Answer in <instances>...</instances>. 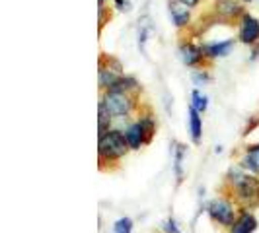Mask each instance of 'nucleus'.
Here are the masks:
<instances>
[{"mask_svg": "<svg viewBox=\"0 0 259 233\" xmlns=\"http://www.w3.org/2000/svg\"><path fill=\"white\" fill-rule=\"evenodd\" d=\"M166 231L168 233H182V229L178 227V223H176L174 220H168L166 221Z\"/></svg>", "mask_w": 259, "mask_h": 233, "instance_id": "20", "label": "nucleus"}, {"mask_svg": "<svg viewBox=\"0 0 259 233\" xmlns=\"http://www.w3.org/2000/svg\"><path fill=\"white\" fill-rule=\"evenodd\" d=\"M242 167L249 169V171H259V144L257 146H251V148H247V154L242 157Z\"/></svg>", "mask_w": 259, "mask_h": 233, "instance_id": "13", "label": "nucleus"}, {"mask_svg": "<svg viewBox=\"0 0 259 233\" xmlns=\"http://www.w3.org/2000/svg\"><path fill=\"white\" fill-rule=\"evenodd\" d=\"M180 4H183V6H187V8H193V6H197L201 0H178Z\"/></svg>", "mask_w": 259, "mask_h": 233, "instance_id": "21", "label": "nucleus"}, {"mask_svg": "<svg viewBox=\"0 0 259 233\" xmlns=\"http://www.w3.org/2000/svg\"><path fill=\"white\" fill-rule=\"evenodd\" d=\"M183 154H185V148H183L182 144H178L176 146V177H178V183H182L183 179V169H182Z\"/></svg>", "mask_w": 259, "mask_h": 233, "instance_id": "17", "label": "nucleus"}, {"mask_svg": "<svg viewBox=\"0 0 259 233\" xmlns=\"http://www.w3.org/2000/svg\"><path fill=\"white\" fill-rule=\"evenodd\" d=\"M104 2H105V0H100V6H104Z\"/></svg>", "mask_w": 259, "mask_h": 233, "instance_id": "24", "label": "nucleus"}, {"mask_svg": "<svg viewBox=\"0 0 259 233\" xmlns=\"http://www.w3.org/2000/svg\"><path fill=\"white\" fill-rule=\"evenodd\" d=\"M187 121H189V132H191V140L195 144L201 142V134H203V121H201V113L193 109L191 105H189V116H187Z\"/></svg>", "mask_w": 259, "mask_h": 233, "instance_id": "10", "label": "nucleus"}, {"mask_svg": "<svg viewBox=\"0 0 259 233\" xmlns=\"http://www.w3.org/2000/svg\"><path fill=\"white\" fill-rule=\"evenodd\" d=\"M102 101H104L107 111L113 116L129 115L131 111H133V105H135L133 97H131L129 93H125V91H105Z\"/></svg>", "mask_w": 259, "mask_h": 233, "instance_id": "2", "label": "nucleus"}, {"mask_svg": "<svg viewBox=\"0 0 259 233\" xmlns=\"http://www.w3.org/2000/svg\"><path fill=\"white\" fill-rule=\"evenodd\" d=\"M255 229H257V220L249 212H244L232 225V233H253Z\"/></svg>", "mask_w": 259, "mask_h": 233, "instance_id": "9", "label": "nucleus"}, {"mask_svg": "<svg viewBox=\"0 0 259 233\" xmlns=\"http://www.w3.org/2000/svg\"><path fill=\"white\" fill-rule=\"evenodd\" d=\"M236 193L242 200H251L259 194V183L251 175H238L236 179Z\"/></svg>", "mask_w": 259, "mask_h": 233, "instance_id": "4", "label": "nucleus"}, {"mask_svg": "<svg viewBox=\"0 0 259 233\" xmlns=\"http://www.w3.org/2000/svg\"><path fill=\"white\" fill-rule=\"evenodd\" d=\"M119 78H121V70H113L111 66L105 68L104 65L100 66V88L102 90H109Z\"/></svg>", "mask_w": 259, "mask_h": 233, "instance_id": "11", "label": "nucleus"}, {"mask_svg": "<svg viewBox=\"0 0 259 233\" xmlns=\"http://www.w3.org/2000/svg\"><path fill=\"white\" fill-rule=\"evenodd\" d=\"M133 231V220L131 218H121L113 225V233H131Z\"/></svg>", "mask_w": 259, "mask_h": 233, "instance_id": "18", "label": "nucleus"}, {"mask_svg": "<svg viewBox=\"0 0 259 233\" xmlns=\"http://www.w3.org/2000/svg\"><path fill=\"white\" fill-rule=\"evenodd\" d=\"M259 39V22L253 18V16H244L242 20V26H240V41L242 43H255Z\"/></svg>", "mask_w": 259, "mask_h": 233, "instance_id": "5", "label": "nucleus"}, {"mask_svg": "<svg viewBox=\"0 0 259 233\" xmlns=\"http://www.w3.org/2000/svg\"><path fill=\"white\" fill-rule=\"evenodd\" d=\"M234 47V39H226V41H217V43H205L201 49L203 54L208 59H219V56H228Z\"/></svg>", "mask_w": 259, "mask_h": 233, "instance_id": "6", "label": "nucleus"}, {"mask_svg": "<svg viewBox=\"0 0 259 233\" xmlns=\"http://www.w3.org/2000/svg\"><path fill=\"white\" fill-rule=\"evenodd\" d=\"M139 123H141V127H143L144 134H146V140L150 142V138H152V134H154V130H156L154 121H152V119H148V116H144V119H141Z\"/></svg>", "mask_w": 259, "mask_h": 233, "instance_id": "19", "label": "nucleus"}, {"mask_svg": "<svg viewBox=\"0 0 259 233\" xmlns=\"http://www.w3.org/2000/svg\"><path fill=\"white\" fill-rule=\"evenodd\" d=\"M125 136H127V142H129L131 150H141V146H143L144 142H148L143 127H141V123L131 125L129 129L125 130Z\"/></svg>", "mask_w": 259, "mask_h": 233, "instance_id": "8", "label": "nucleus"}, {"mask_svg": "<svg viewBox=\"0 0 259 233\" xmlns=\"http://www.w3.org/2000/svg\"><path fill=\"white\" fill-rule=\"evenodd\" d=\"M203 49L201 47H195L193 43H183L180 47V59L183 61V65L187 66H197L201 65L203 61Z\"/></svg>", "mask_w": 259, "mask_h": 233, "instance_id": "7", "label": "nucleus"}, {"mask_svg": "<svg viewBox=\"0 0 259 233\" xmlns=\"http://www.w3.org/2000/svg\"><path fill=\"white\" fill-rule=\"evenodd\" d=\"M115 6L119 10H129V2H125V0H115Z\"/></svg>", "mask_w": 259, "mask_h": 233, "instance_id": "22", "label": "nucleus"}, {"mask_svg": "<svg viewBox=\"0 0 259 233\" xmlns=\"http://www.w3.org/2000/svg\"><path fill=\"white\" fill-rule=\"evenodd\" d=\"M169 16H171L174 24L178 27L187 26V22H189V8L183 6V4H169Z\"/></svg>", "mask_w": 259, "mask_h": 233, "instance_id": "12", "label": "nucleus"}, {"mask_svg": "<svg viewBox=\"0 0 259 233\" xmlns=\"http://www.w3.org/2000/svg\"><path fill=\"white\" fill-rule=\"evenodd\" d=\"M127 150H129V142H127V136H125L123 130L111 129L100 136L98 152H100L102 161L104 159H107V161L119 159V157H123L127 154Z\"/></svg>", "mask_w": 259, "mask_h": 233, "instance_id": "1", "label": "nucleus"}, {"mask_svg": "<svg viewBox=\"0 0 259 233\" xmlns=\"http://www.w3.org/2000/svg\"><path fill=\"white\" fill-rule=\"evenodd\" d=\"M191 99H193V101H191V107H193V109H197L199 113L207 111V105H208L207 97H205L199 90H195L193 93H191Z\"/></svg>", "mask_w": 259, "mask_h": 233, "instance_id": "16", "label": "nucleus"}, {"mask_svg": "<svg viewBox=\"0 0 259 233\" xmlns=\"http://www.w3.org/2000/svg\"><path fill=\"white\" fill-rule=\"evenodd\" d=\"M111 113L107 111V107L104 105V101H100V123H98V130H100V136L105 134L109 129V125H111Z\"/></svg>", "mask_w": 259, "mask_h": 233, "instance_id": "15", "label": "nucleus"}, {"mask_svg": "<svg viewBox=\"0 0 259 233\" xmlns=\"http://www.w3.org/2000/svg\"><path fill=\"white\" fill-rule=\"evenodd\" d=\"M208 214H210V218L214 221H219L222 225H226V227H230L234 225V208L232 204L228 202V200H224V198H217V200H212L210 204H208Z\"/></svg>", "mask_w": 259, "mask_h": 233, "instance_id": "3", "label": "nucleus"}, {"mask_svg": "<svg viewBox=\"0 0 259 233\" xmlns=\"http://www.w3.org/2000/svg\"><path fill=\"white\" fill-rule=\"evenodd\" d=\"M217 12L226 18H232V16H238L242 10L236 0H217Z\"/></svg>", "mask_w": 259, "mask_h": 233, "instance_id": "14", "label": "nucleus"}, {"mask_svg": "<svg viewBox=\"0 0 259 233\" xmlns=\"http://www.w3.org/2000/svg\"><path fill=\"white\" fill-rule=\"evenodd\" d=\"M193 80L195 82H207V74H201V72H199V74H193Z\"/></svg>", "mask_w": 259, "mask_h": 233, "instance_id": "23", "label": "nucleus"}]
</instances>
